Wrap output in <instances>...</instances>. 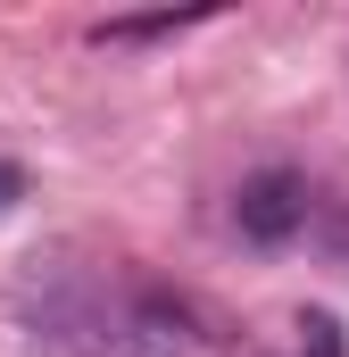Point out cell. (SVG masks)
I'll return each instance as SVG.
<instances>
[{
	"label": "cell",
	"instance_id": "cell-1",
	"mask_svg": "<svg viewBox=\"0 0 349 357\" xmlns=\"http://www.w3.org/2000/svg\"><path fill=\"white\" fill-rule=\"evenodd\" d=\"M233 225H242V241H258V250L291 241V233L308 225V183L291 175V167L250 175V183H242V199H233Z\"/></svg>",
	"mask_w": 349,
	"mask_h": 357
},
{
	"label": "cell",
	"instance_id": "cell-2",
	"mask_svg": "<svg viewBox=\"0 0 349 357\" xmlns=\"http://www.w3.org/2000/svg\"><path fill=\"white\" fill-rule=\"evenodd\" d=\"M117 357H191V341H183V324L167 307H142L133 333H117Z\"/></svg>",
	"mask_w": 349,
	"mask_h": 357
},
{
	"label": "cell",
	"instance_id": "cell-3",
	"mask_svg": "<svg viewBox=\"0 0 349 357\" xmlns=\"http://www.w3.org/2000/svg\"><path fill=\"white\" fill-rule=\"evenodd\" d=\"M183 25H200V8H183V17H108V25H91V42L108 50V42H158V33H183Z\"/></svg>",
	"mask_w": 349,
	"mask_h": 357
},
{
	"label": "cell",
	"instance_id": "cell-4",
	"mask_svg": "<svg viewBox=\"0 0 349 357\" xmlns=\"http://www.w3.org/2000/svg\"><path fill=\"white\" fill-rule=\"evenodd\" d=\"M299 357H341V324H333L325 307H308V316H299Z\"/></svg>",
	"mask_w": 349,
	"mask_h": 357
},
{
	"label": "cell",
	"instance_id": "cell-5",
	"mask_svg": "<svg viewBox=\"0 0 349 357\" xmlns=\"http://www.w3.org/2000/svg\"><path fill=\"white\" fill-rule=\"evenodd\" d=\"M17 199H25V175H17V167H8V158H0V216H8V208H17Z\"/></svg>",
	"mask_w": 349,
	"mask_h": 357
}]
</instances>
